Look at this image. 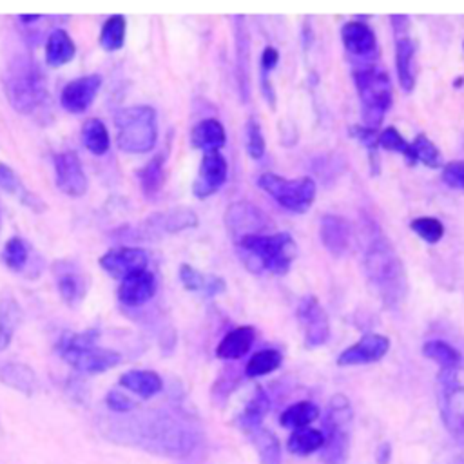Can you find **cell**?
I'll return each instance as SVG.
<instances>
[{
    "mask_svg": "<svg viewBox=\"0 0 464 464\" xmlns=\"http://www.w3.org/2000/svg\"><path fill=\"white\" fill-rule=\"evenodd\" d=\"M27 257H29V248L22 237L13 236L5 241L2 250V259L9 270L20 272L25 266Z\"/></svg>",
    "mask_w": 464,
    "mask_h": 464,
    "instance_id": "cell-41",
    "label": "cell"
},
{
    "mask_svg": "<svg viewBox=\"0 0 464 464\" xmlns=\"http://www.w3.org/2000/svg\"><path fill=\"white\" fill-rule=\"evenodd\" d=\"M422 353H424V357L435 361L440 366V370H457L462 364L460 352L457 348H453L450 343L440 341V339L424 343Z\"/></svg>",
    "mask_w": 464,
    "mask_h": 464,
    "instance_id": "cell-34",
    "label": "cell"
},
{
    "mask_svg": "<svg viewBox=\"0 0 464 464\" xmlns=\"http://www.w3.org/2000/svg\"><path fill=\"white\" fill-rule=\"evenodd\" d=\"M138 181L145 196H156L165 181V156L156 154L138 170Z\"/></svg>",
    "mask_w": 464,
    "mask_h": 464,
    "instance_id": "cell-33",
    "label": "cell"
},
{
    "mask_svg": "<svg viewBox=\"0 0 464 464\" xmlns=\"http://www.w3.org/2000/svg\"><path fill=\"white\" fill-rule=\"evenodd\" d=\"M424 163L431 169H437L442 165V156L437 149V145L424 134H419L411 143H410V161L408 163Z\"/></svg>",
    "mask_w": 464,
    "mask_h": 464,
    "instance_id": "cell-39",
    "label": "cell"
},
{
    "mask_svg": "<svg viewBox=\"0 0 464 464\" xmlns=\"http://www.w3.org/2000/svg\"><path fill=\"white\" fill-rule=\"evenodd\" d=\"M53 270H54V279H56L60 297L71 308L76 306L87 292L83 274L80 272V268L74 263H65V261H56Z\"/></svg>",
    "mask_w": 464,
    "mask_h": 464,
    "instance_id": "cell-20",
    "label": "cell"
},
{
    "mask_svg": "<svg viewBox=\"0 0 464 464\" xmlns=\"http://www.w3.org/2000/svg\"><path fill=\"white\" fill-rule=\"evenodd\" d=\"M245 138H246V152L252 160H259L265 154V136L257 120L250 118L245 125Z\"/></svg>",
    "mask_w": 464,
    "mask_h": 464,
    "instance_id": "cell-45",
    "label": "cell"
},
{
    "mask_svg": "<svg viewBox=\"0 0 464 464\" xmlns=\"http://www.w3.org/2000/svg\"><path fill=\"white\" fill-rule=\"evenodd\" d=\"M352 136H355L368 150L375 152V147H377V134H375L373 129L355 125V127H352Z\"/></svg>",
    "mask_w": 464,
    "mask_h": 464,
    "instance_id": "cell-49",
    "label": "cell"
},
{
    "mask_svg": "<svg viewBox=\"0 0 464 464\" xmlns=\"http://www.w3.org/2000/svg\"><path fill=\"white\" fill-rule=\"evenodd\" d=\"M254 339H256V330L254 326H248V324H243V326H237L234 330H230L218 344L216 348V355L219 359H227V361H232V359H239L243 357L254 344Z\"/></svg>",
    "mask_w": 464,
    "mask_h": 464,
    "instance_id": "cell-22",
    "label": "cell"
},
{
    "mask_svg": "<svg viewBox=\"0 0 464 464\" xmlns=\"http://www.w3.org/2000/svg\"><path fill=\"white\" fill-rule=\"evenodd\" d=\"M377 143L386 150L401 152L410 161V143L399 134L395 127H386L377 134Z\"/></svg>",
    "mask_w": 464,
    "mask_h": 464,
    "instance_id": "cell-44",
    "label": "cell"
},
{
    "mask_svg": "<svg viewBox=\"0 0 464 464\" xmlns=\"http://www.w3.org/2000/svg\"><path fill=\"white\" fill-rule=\"evenodd\" d=\"M116 145L129 154H143L158 141V118L150 105H132L114 116Z\"/></svg>",
    "mask_w": 464,
    "mask_h": 464,
    "instance_id": "cell-5",
    "label": "cell"
},
{
    "mask_svg": "<svg viewBox=\"0 0 464 464\" xmlns=\"http://www.w3.org/2000/svg\"><path fill=\"white\" fill-rule=\"evenodd\" d=\"M102 87L100 74H85L65 83L60 94V105L72 114H80L91 107Z\"/></svg>",
    "mask_w": 464,
    "mask_h": 464,
    "instance_id": "cell-14",
    "label": "cell"
},
{
    "mask_svg": "<svg viewBox=\"0 0 464 464\" xmlns=\"http://www.w3.org/2000/svg\"><path fill=\"white\" fill-rule=\"evenodd\" d=\"M225 141H227L225 127L221 125V121H218L214 118L201 120L199 123L194 125V129L190 132L192 147L201 149L203 152L219 150L225 145Z\"/></svg>",
    "mask_w": 464,
    "mask_h": 464,
    "instance_id": "cell-24",
    "label": "cell"
},
{
    "mask_svg": "<svg viewBox=\"0 0 464 464\" xmlns=\"http://www.w3.org/2000/svg\"><path fill=\"white\" fill-rule=\"evenodd\" d=\"M198 225V216L188 208H174L163 216V228L167 232H179Z\"/></svg>",
    "mask_w": 464,
    "mask_h": 464,
    "instance_id": "cell-43",
    "label": "cell"
},
{
    "mask_svg": "<svg viewBox=\"0 0 464 464\" xmlns=\"http://www.w3.org/2000/svg\"><path fill=\"white\" fill-rule=\"evenodd\" d=\"M0 188H4L7 194L14 196L18 201H22L25 207L42 212L45 208V203L38 199L18 178V174L5 163L0 161Z\"/></svg>",
    "mask_w": 464,
    "mask_h": 464,
    "instance_id": "cell-27",
    "label": "cell"
},
{
    "mask_svg": "<svg viewBox=\"0 0 464 464\" xmlns=\"http://www.w3.org/2000/svg\"><path fill=\"white\" fill-rule=\"evenodd\" d=\"M82 143L94 156L105 154L111 147V138L105 123L98 118L85 120L82 125Z\"/></svg>",
    "mask_w": 464,
    "mask_h": 464,
    "instance_id": "cell-32",
    "label": "cell"
},
{
    "mask_svg": "<svg viewBox=\"0 0 464 464\" xmlns=\"http://www.w3.org/2000/svg\"><path fill=\"white\" fill-rule=\"evenodd\" d=\"M415 42L402 34L395 42V67L401 87L410 92L415 87Z\"/></svg>",
    "mask_w": 464,
    "mask_h": 464,
    "instance_id": "cell-23",
    "label": "cell"
},
{
    "mask_svg": "<svg viewBox=\"0 0 464 464\" xmlns=\"http://www.w3.org/2000/svg\"><path fill=\"white\" fill-rule=\"evenodd\" d=\"M390 350V339L381 334L362 335L355 344L343 350L337 357L339 366H355L368 364L382 359Z\"/></svg>",
    "mask_w": 464,
    "mask_h": 464,
    "instance_id": "cell-17",
    "label": "cell"
},
{
    "mask_svg": "<svg viewBox=\"0 0 464 464\" xmlns=\"http://www.w3.org/2000/svg\"><path fill=\"white\" fill-rule=\"evenodd\" d=\"M442 181L451 188L464 190V160L446 163L442 167Z\"/></svg>",
    "mask_w": 464,
    "mask_h": 464,
    "instance_id": "cell-47",
    "label": "cell"
},
{
    "mask_svg": "<svg viewBox=\"0 0 464 464\" xmlns=\"http://www.w3.org/2000/svg\"><path fill=\"white\" fill-rule=\"evenodd\" d=\"M0 381L13 390H18L25 395H31L36 390L34 372L22 362H7L0 368Z\"/></svg>",
    "mask_w": 464,
    "mask_h": 464,
    "instance_id": "cell-30",
    "label": "cell"
},
{
    "mask_svg": "<svg viewBox=\"0 0 464 464\" xmlns=\"http://www.w3.org/2000/svg\"><path fill=\"white\" fill-rule=\"evenodd\" d=\"M179 281L181 285L190 290V292H205L207 294V288H208V281L210 277L203 276L199 270H196L194 266L183 263L179 266Z\"/></svg>",
    "mask_w": 464,
    "mask_h": 464,
    "instance_id": "cell-46",
    "label": "cell"
},
{
    "mask_svg": "<svg viewBox=\"0 0 464 464\" xmlns=\"http://www.w3.org/2000/svg\"><path fill=\"white\" fill-rule=\"evenodd\" d=\"M123 442L136 444L158 455L185 457L194 450L196 435L185 424L163 415L138 424Z\"/></svg>",
    "mask_w": 464,
    "mask_h": 464,
    "instance_id": "cell-4",
    "label": "cell"
},
{
    "mask_svg": "<svg viewBox=\"0 0 464 464\" xmlns=\"http://www.w3.org/2000/svg\"><path fill=\"white\" fill-rule=\"evenodd\" d=\"M237 252L245 265L256 274H285L297 254V246L286 232H263L237 239Z\"/></svg>",
    "mask_w": 464,
    "mask_h": 464,
    "instance_id": "cell-3",
    "label": "cell"
},
{
    "mask_svg": "<svg viewBox=\"0 0 464 464\" xmlns=\"http://www.w3.org/2000/svg\"><path fill=\"white\" fill-rule=\"evenodd\" d=\"M96 335L92 332L67 334L60 341V355L63 361L82 373H102L120 364L121 355L109 348L94 344Z\"/></svg>",
    "mask_w": 464,
    "mask_h": 464,
    "instance_id": "cell-7",
    "label": "cell"
},
{
    "mask_svg": "<svg viewBox=\"0 0 464 464\" xmlns=\"http://www.w3.org/2000/svg\"><path fill=\"white\" fill-rule=\"evenodd\" d=\"M257 185L283 208L295 214L306 212L315 199V181L312 178L286 179L266 172L257 179Z\"/></svg>",
    "mask_w": 464,
    "mask_h": 464,
    "instance_id": "cell-9",
    "label": "cell"
},
{
    "mask_svg": "<svg viewBox=\"0 0 464 464\" xmlns=\"http://www.w3.org/2000/svg\"><path fill=\"white\" fill-rule=\"evenodd\" d=\"M324 435L321 430L314 428H299L294 430L286 440V448L294 455H310L323 448Z\"/></svg>",
    "mask_w": 464,
    "mask_h": 464,
    "instance_id": "cell-35",
    "label": "cell"
},
{
    "mask_svg": "<svg viewBox=\"0 0 464 464\" xmlns=\"http://www.w3.org/2000/svg\"><path fill=\"white\" fill-rule=\"evenodd\" d=\"M352 404L346 395L335 393L326 410L323 428L326 433L321 451V460L324 464H346L350 450V424H352Z\"/></svg>",
    "mask_w": 464,
    "mask_h": 464,
    "instance_id": "cell-8",
    "label": "cell"
},
{
    "mask_svg": "<svg viewBox=\"0 0 464 464\" xmlns=\"http://www.w3.org/2000/svg\"><path fill=\"white\" fill-rule=\"evenodd\" d=\"M362 265L370 285L386 304L395 306L404 299L408 292L406 272L401 257L386 236L377 234L368 241Z\"/></svg>",
    "mask_w": 464,
    "mask_h": 464,
    "instance_id": "cell-2",
    "label": "cell"
},
{
    "mask_svg": "<svg viewBox=\"0 0 464 464\" xmlns=\"http://www.w3.org/2000/svg\"><path fill=\"white\" fill-rule=\"evenodd\" d=\"M341 38L344 44V49L357 58L372 56L377 51V38L372 27L364 22L352 20L346 22L341 29Z\"/></svg>",
    "mask_w": 464,
    "mask_h": 464,
    "instance_id": "cell-21",
    "label": "cell"
},
{
    "mask_svg": "<svg viewBox=\"0 0 464 464\" xmlns=\"http://www.w3.org/2000/svg\"><path fill=\"white\" fill-rule=\"evenodd\" d=\"M53 169H54V183L63 194L71 198H80L87 192L89 181L76 152L65 150V152L54 154Z\"/></svg>",
    "mask_w": 464,
    "mask_h": 464,
    "instance_id": "cell-11",
    "label": "cell"
},
{
    "mask_svg": "<svg viewBox=\"0 0 464 464\" xmlns=\"http://www.w3.org/2000/svg\"><path fill=\"white\" fill-rule=\"evenodd\" d=\"M227 160L219 150L203 152L198 178L192 185V192L196 198H207L214 194L227 181Z\"/></svg>",
    "mask_w": 464,
    "mask_h": 464,
    "instance_id": "cell-15",
    "label": "cell"
},
{
    "mask_svg": "<svg viewBox=\"0 0 464 464\" xmlns=\"http://www.w3.org/2000/svg\"><path fill=\"white\" fill-rule=\"evenodd\" d=\"M277 60H279V53L274 47H270V45L265 47L263 56H261V72L268 74L276 67Z\"/></svg>",
    "mask_w": 464,
    "mask_h": 464,
    "instance_id": "cell-50",
    "label": "cell"
},
{
    "mask_svg": "<svg viewBox=\"0 0 464 464\" xmlns=\"http://www.w3.org/2000/svg\"><path fill=\"white\" fill-rule=\"evenodd\" d=\"M317 417H319V408L314 402L299 401V402L288 406L281 413L279 424L285 428L299 430V428H308V424L314 422Z\"/></svg>",
    "mask_w": 464,
    "mask_h": 464,
    "instance_id": "cell-36",
    "label": "cell"
},
{
    "mask_svg": "<svg viewBox=\"0 0 464 464\" xmlns=\"http://www.w3.org/2000/svg\"><path fill=\"white\" fill-rule=\"evenodd\" d=\"M457 370H440V419L453 440L464 444V386L455 379Z\"/></svg>",
    "mask_w": 464,
    "mask_h": 464,
    "instance_id": "cell-10",
    "label": "cell"
},
{
    "mask_svg": "<svg viewBox=\"0 0 464 464\" xmlns=\"http://www.w3.org/2000/svg\"><path fill=\"white\" fill-rule=\"evenodd\" d=\"M4 91L14 111L33 120L47 118L51 98L45 78L34 60L27 54H16L4 72Z\"/></svg>",
    "mask_w": 464,
    "mask_h": 464,
    "instance_id": "cell-1",
    "label": "cell"
},
{
    "mask_svg": "<svg viewBox=\"0 0 464 464\" xmlns=\"http://www.w3.org/2000/svg\"><path fill=\"white\" fill-rule=\"evenodd\" d=\"M236 51H237V76L243 82L241 89L246 92L248 89V58H250V49H248V34L245 27V18L239 16L236 18Z\"/></svg>",
    "mask_w": 464,
    "mask_h": 464,
    "instance_id": "cell-40",
    "label": "cell"
},
{
    "mask_svg": "<svg viewBox=\"0 0 464 464\" xmlns=\"http://www.w3.org/2000/svg\"><path fill=\"white\" fill-rule=\"evenodd\" d=\"M390 457H392V448H390V444H388V442L379 444L377 453H375L377 464H388V462H390Z\"/></svg>",
    "mask_w": 464,
    "mask_h": 464,
    "instance_id": "cell-51",
    "label": "cell"
},
{
    "mask_svg": "<svg viewBox=\"0 0 464 464\" xmlns=\"http://www.w3.org/2000/svg\"><path fill=\"white\" fill-rule=\"evenodd\" d=\"M76 54V45L65 29H54L45 42V63L49 67H62Z\"/></svg>",
    "mask_w": 464,
    "mask_h": 464,
    "instance_id": "cell-26",
    "label": "cell"
},
{
    "mask_svg": "<svg viewBox=\"0 0 464 464\" xmlns=\"http://www.w3.org/2000/svg\"><path fill=\"white\" fill-rule=\"evenodd\" d=\"M98 263L109 276L121 281L136 272L147 270L149 256L143 248L138 246H118L105 252Z\"/></svg>",
    "mask_w": 464,
    "mask_h": 464,
    "instance_id": "cell-12",
    "label": "cell"
},
{
    "mask_svg": "<svg viewBox=\"0 0 464 464\" xmlns=\"http://www.w3.org/2000/svg\"><path fill=\"white\" fill-rule=\"evenodd\" d=\"M227 228L232 236L237 239L245 236L263 234V230L268 227V218L254 205L250 203H232L225 214Z\"/></svg>",
    "mask_w": 464,
    "mask_h": 464,
    "instance_id": "cell-16",
    "label": "cell"
},
{
    "mask_svg": "<svg viewBox=\"0 0 464 464\" xmlns=\"http://www.w3.org/2000/svg\"><path fill=\"white\" fill-rule=\"evenodd\" d=\"M410 228L426 243H437L442 236H444V225L431 216H422V218H415L410 223Z\"/></svg>",
    "mask_w": 464,
    "mask_h": 464,
    "instance_id": "cell-42",
    "label": "cell"
},
{
    "mask_svg": "<svg viewBox=\"0 0 464 464\" xmlns=\"http://www.w3.org/2000/svg\"><path fill=\"white\" fill-rule=\"evenodd\" d=\"M22 321V308L14 297L5 295L0 299V352L5 350Z\"/></svg>",
    "mask_w": 464,
    "mask_h": 464,
    "instance_id": "cell-31",
    "label": "cell"
},
{
    "mask_svg": "<svg viewBox=\"0 0 464 464\" xmlns=\"http://www.w3.org/2000/svg\"><path fill=\"white\" fill-rule=\"evenodd\" d=\"M297 317L304 328V344L315 348L326 343L330 328L328 317L314 295H306L297 304Z\"/></svg>",
    "mask_w": 464,
    "mask_h": 464,
    "instance_id": "cell-13",
    "label": "cell"
},
{
    "mask_svg": "<svg viewBox=\"0 0 464 464\" xmlns=\"http://www.w3.org/2000/svg\"><path fill=\"white\" fill-rule=\"evenodd\" d=\"M125 29H127V22L121 14H114L109 16L100 31V45L102 49L112 53L123 47L125 42Z\"/></svg>",
    "mask_w": 464,
    "mask_h": 464,
    "instance_id": "cell-38",
    "label": "cell"
},
{
    "mask_svg": "<svg viewBox=\"0 0 464 464\" xmlns=\"http://www.w3.org/2000/svg\"><path fill=\"white\" fill-rule=\"evenodd\" d=\"M248 437L257 451L259 464H283L281 442L274 431L266 430L265 426H259L254 431H250Z\"/></svg>",
    "mask_w": 464,
    "mask_h": 464,
    "instance_id": "cell-29",
    "label": "cell"
},
{
    "mask_svg": "<svg viewBox=\"0 0 464 464\" xmlns=\"http://www.w3.org/2000/svg\"><path fill=\"white\" fill-rule=\"evenodd\" d=\"M268 410H270V399L263 388H257L252 399L246 402L245 410L239 413L237 426L241 428L243 433L248 435L256 428L263 426V419L268 413Z\"/></svg>",
    "mask_w": 464,
    "mask_h": 464,
    "instance_id": "cell-28",
    "label": "cell"
},
{
    "mask_svg": "<svg viewBox=\"0 0 464 464\" xmlns=\"http://www.w3.org/2000/svg\"><path fill=\"white\" fill-rule=\"evenodd\" d=\"M319 237L323 246L335 257H341L348 252L352 241V230L346 219L335 214H326L319 221Z\"/></svg>",
    "mask_w": 464,
    "mask_h": 464,
    "instance_id": "cell-19",
    "label": "cell"
},
{
    "mask_svg": "<svg viewBox=\"0 0 464 464\" xmlns=\"http://www.w3.org/2000/svg\"><path fill=\"white\" fill-rule=\"evenodd\" d=\"M281 361H283V355H281L279 350H276V348L259 350V352H256V353L248 359V362H246V366H245V375L250 377V379L266 375V373L277 370L279 364H281Z\"/></svg>",
    "mask_w": 464,
    "mask_h": 464,
    "instance_id": "cell-37",
    "label": "cell"
},
{
    "mask_svg": "<svg viewBox=\"0 0 464 464\" xmlns=\"http://www.w3.org/2000/svg\"><path fill=\"white\" fill-rule=\"evenodd\" d=\"M105 404H107L112 411H116V413H127V411H130V410L136 408L134 401H130V399H129L125 393H121L120 390H111V392L107 393V397H105Z\"/></svg>",
    "mask_w": 464,
    "mask_h": 464,
    "instance_id": "cell-48",
    "label": "cell"
},
{
    "mask_svg": "<svg viewBox=\"0 0 464 464\" xmlns=\"http://www.w3.org/2000/svg\"><path fill=\"white\" fill-rule=\"evenodd\" d=\"M156 288V276L150 270H141L121 279L118 286V299L125 306H141L154 297Z\"/></svg>",
    "mask_w": 464,
    "mask_h": 464,
    "instance_id": "cell-18",
    "label": "cell"
},
{
    "mask_svg": "<svg viewBox=\"0 0 464 464\" xmlns=\"http://www.w3.org/2000/svg\"><path fill=\"white\" fill-rule=\"evenodd\" d=\"M353 82L361 98V112L364 127L375 129L392 105V82L384 69L364 65L355 69Z\"/></svg>",
    "mask_w": 464,
    "mask_h": 464,
    "instance_id": "cell-6",
    "label": "cell"
},
{
    "mask_svg": "<svg viewBox=\"0 0 464 464\" xmlns=\"http://www.w3.org/2000/svg\"><path fill=\"white\" fill-rule=\"evenodd\" d=\"M120 384L141 399H150L163 388L161 377L152 370H129L120 375Z\"/></svg>",
    "mask_w": 464,
    "mask_h": 464,
    "instance_id": "cell-25",
    "label": "cell"
}]
</instances>
